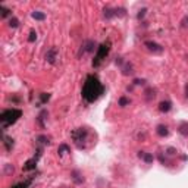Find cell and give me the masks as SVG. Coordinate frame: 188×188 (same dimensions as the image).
<instances>
[{
  "label": "cell",
  "instance_id": "cell-3",
  "mask_svg": "<svg viewBox=\"0 0 188 188\" xmlns=\"http://www.w3.org/2000/svg\"><path fill=\"white\" fill-rule=\"evenodd\" d=\"M88 129L87 128H78L75 131H72V140L78 149H85V141L88 140Z\"/></svg>",
  "mask_w": 188,
  "mask_h": 188
},
{
  "label": "cell",
  "instance_id": "cell-5",
  "mask_svg": "<svg viewBox=\"0 0 188 188\" xmlns=\"http://www.w3.org/2000/svg\"><path fill=\"white\" fill-rule=\"evenodd\" d=\"M125 15V9H112V7H106L105 9V18L110 19L113 16H123Z\"/></svg>",
  "mask_w": 188,
  "mask_h": 188
},
{
  "label": "cell",
  "instance_id": "cell-19",
  "mask_svg": "<svg viewBox=\"0 0 188 188\" xmlns=\"http://www.w3.org/2000/svg\"><path fill=\"white\" fill-rule=\"evenodd\" d=\"M37 144H43V145H46V144H49V138L44 137V135H40L38 138H37Z\"/></svg>",
  "mask_w": 188,
  "mask_h": 188
},
{
  "label": "cell",
  "instance_id": "cell-15",
  "mask_svg": "<svg viewBox=\"0 0 188 188\" xmlns=\"http://www.w3.org/2000/svg\"><path fill=\"white\" fill-rule=\"evenodd\" d=\"M3 140H5L6 150H7V151H9V150H12V147H13V140L9 138V137H6V135H3Z\"/></svg>",
  "mask_w": 188,
  "mask_h": 188
},
{
  "label": "cell",
  "instance_id": "cell-12",
  "mask_svg": "<svg viewBox=\"0 0 188 188\" xmlns=\"http://www.w3.org/2000/svg\"><path fill=\"white\" fill-rule=\"evenodd\" d=\"M138 157L144 159V162H145V163H153V160H154V157L150 154V153H144V151H140V153H138Z\"/></svg>",
  "mask_w": 188,
  "mask_h": 188
},
{
  "label": "cell",
  "instance_id": "cell-16",
  "mask_svg": "<svg viewBox=\"0 0 188 188\" xmlns=\"http://www.w3.org/2000/svg\"><path fill=\"white\" fill-rule=\"evenodd\" d=\"M33 18L35 19V21H43L46 18V15L43 13V12H34L33 13Z\"/></svg>",
  "mask_w": 188,
  "mask_h": 188
},
{
  "label": "cell",
  "instance_id": "cell-11",
  "mask_svg": "<svg viewBox=\"0 0 188 188\" xmlns=\"http://www.w3.org/2000/svg\"><path fill=\"white\" fill-rule=\"evenodd\" d=\"M178 132L184 135V137H188V122H182V123H179V127H178Z\"/></svg>",
  "mask_w": 188,
  "mask_h": 188
},
{
  "label": "cell",
  "instance_id": "cell-22",
  "mask_svg": "<svg viewBox=\"0 0 188 188\" xmlns=\"http://www.w3.org/2000/svg\"><path fill=\"white\" fill-rule=\"evenodd\" d=\"M18 25H19V21H18L16 18H12L11 21H9V27L11 28H16Z\"/></svg>",
  "mask_w": 188,
  "mask_h": 188
},
{
  "label": "cell",
  "instance_id": "cell-1",
  "mask_svg": "<svg viewBox=\"0 0 188 188\" xmlns=\"http://www.w3.org/2000/svg\"><path fill=\"white\" fill-rule=\"evenodd\" d=\"M105 93V87L96 75H88L83 87V97L85 101L93 103Z\"/></svg>",
  "mask_w": 188,
  "mask_h": 188
},
{
  "label": "cell",
  "instance_id": "cell-24",
  "mask_svg": "<svg viewBox=\"0 0 188 188\" xmlns=\"http://www.w3.org/2000/svg\"><path fill=\"white\" fill-rule=\"evenodd\" d=\"M145 12H147V9H141V11L138 12V15H137V18H138V19H143L144 15H145Z\"/></svg>",
  "mask_w": 188,
  "mask_h": 188
},
{
  "label": "cell",
  "instance_id": "cell-23",
  "mask_svg": "<svg viewBox=\"0 0 188 188\" xmlns=\"http://www.w3.org/2000/svg\"><path fill=\"white\" fill-rule=\"evenodd\" d=\"M128 103H129V99H127V97H121L119 99V106H127Z\"/></svg>",
  "mask_w": 188,
  "mask_h": 188
},
{
  "label": "cell",
  "instance_id": "cell-7",
  "mask_svg": "<svg viewBox=\"0 0 188 188\" xmlns=\"http://www.w3.org/2000/svg\"><path fill=\"white\" fill-rule=\"evenodd\" d=\"M56 59H57V49H56V47H51V49L46 53V60L49 62V63H51V65H55Z\"/></svg>",
  "mask_w": 188,
  "mask_h": 188
},
{
  "label": "cell",
  "instance_id": "cell-27",
  "mask_svg": "<svg viewBox=\"0 0 188 188\" xmlns=\"http://www.w3.org/2000/svg\"><path fill=\"white\" fill-rule=\"evenodd\" d=\"M185 96H187V97H188V85H187V87H185Z\"/></svg>",
  "mask_w": 188,
  "mask_h": 188
},
{
  "label": "cell",
  "instance_id": "cell-20",
  "mask_svg": "<svg viewBox=\"0 0 188 188\" xmlns=\"http://www.w3.org/2000/svg\"><path fill=\"white\" fill-rule=\"evenodd\" d=\"M65 151H69V147H68L66 144H62L60 147L57 149V153H59V156H62L63 153H65Z\"/></svg>",
  "mask_w": 188,
  "mask_h": 188
},
{
  "label": "cell",
  "instance_id": "cell-4",
  "mask_svg": "<svg viewBox=\"0 0 188 188\" xmlns=\"http://www.w3.org/2000/svg\"><path fill=\"white\" fill-rule=\"evenodd\" d=\"M109 51H110V43H109V41L100 44L99 47H97V53H96V56H94V59H93V66L99 68L100 65H101V62L106 59V56L109 55Z\"/></svg>",
  "mask_w": 188,
  "mask_h": 188
},
{
  "label": "cell",
  "instance_id": "cell-9",
  "mask_svg": "<svg viewBox=\"0 0 188 188\" xmlns=\"http://www.w3.org/2000/svg\"><path fill=\"white\" fill-rule=\"evenodd\" d=\"M37 160H38V157H34V159L27 160V162H25V165H24V171H33V169H35V166H37Z\"/></svg>",
  "mask_w": 188,
  "mask_h": 188
},
{
  "label": "cell",
  "instance_id": "cell-25",
  "mask_svg": "<svg viewBox=\"0 0 188 188\" xmlns=\"http://www.w3.org/2000/svg\"><path fill=\"white\" fill-rule=\"evenodd\" d=\"M49 99H50V94H41V101L43 103H46Z\"/></svg>",
  "mask_w": 188,
  "mask_h": 188
},
{
  "label": "cell",
  "instance_id": "cell-13",
  "mask_svg": "<svg viewBox=\"0 0 188 188\" xmlns=\"http://www.w3.org/2000/svg\"><path fill=\"white\" fill-rule=\"evenodd\" d=\"M172 107V103L171 101H162L160 105H159V110L160 112H169Z\"/></svg>",
  "mask_w": 188,
  "mask_h": 188
},
{
  "label": "cell",
  "instance_id": "cell-26",
  "mask_svg": "<svg viewBox=\"0 0 188 188\" xmlns=\"http://www.w3.org/2000/svg\"><path fill=\"white\" fill-rule=\"evenodd\" d=\"M182 27H188V18H184V21H182Z\"/></svg>",
  "mask_w": 188,
  "mask_h": 188
},
{
  "label": "cell",
  "instance_id": "cell-17",
  "mask_svg": "<svg viewBox=\"0 0 188 188\" xmlns=\"http://www.w3.org/2000/svg\"><path fill=\"white\" fill-rule=\"evenodd\" d=\"M31 181H33V179H27L25 182H19V184H16L15 187H12V188H28V187H29V184H31Z\"/></svg>",
  "mask_w": 188,
  "mask_h": 188
},
{
  "label": "cell",
  "instance_id": "cell-14",
  "mask_svg": "<svg viewBox=\"0 0 188 188\" xmlns=\"http://www.w3.org/2000/svg\"><path fill=\"white\" fill-rule=\"evenodd\" d=\"M169 134V131H168V128L165 127V125H159L157 127V135L159 137H166Z\"/></svg>",
  "mask_w": 188,
  "mask_h": 188
},
{
  "label": "cell",
  "instance_id": "cell-18",
  "mask_svg": "<svg viewBox=\"0 0 188 188\" xmlns=\"http://www.w3.org/2000/svg\"><path fill=\"white\" fill-rule=\"evenodd\" d=\"M0 11H2V18H6V16H9V15H11V11H9L6 6H3V5L0 6Z\"/></svg>",
  "mask_w": 188,
  "mask_h": 188
},
{
  "label": "cell",
  "instance_id": "cell-10",
  "mask_svg": "<svg viewBox=\"0 0 188 188\" xmlns=\"http://www.w3.org/2000/svg\"><path fill=\"white\" fill-rule=\"evenodd\" d=\"M71 177H72V181L75 184H83L84 182V178L81 177V173H79V171H74L71 173Z\"/></svg>",
  "mask_w": 188,
  "mask_h": 188
},
{
  "label": "cell",
  "instance_id": "cell-2",
  "mask_svg": "<svg viewBox=\"0 0 188 188\" xmlns=\"http://www.w3.org/2000/svg\"><path fill=\"white\" fill-rule=\"evenodd\" d=\"M21 116H22V112L19 110V109H7V110L2 112V115H0V121H2L3 128L6 129L9 125H13V123H15V122H16Z\"/></svg>",
  "mask_w": 188,
  "mask_h": 188
},
{
  "label": "cell",
  "instance_id": "cell-21",
  "mask_svg": "<svg viewBox=\"0 0 188 188\" xmlns=\"http://www.w3.org/2000/svg\"><path fill=\"white\" fill-rule=\"evenodd\" d=\"M35 40H37V33H35V31H31V33H29V37H28V41H29V43H34V41H35Z\"/></svg>",
  "mask_w": 188,
  "mask_h": 188
},
{
  "label": "cell",
  "instance_id": "cell-6",
  "mask_svg": "<svg viewBox=\"0 0 188 188\" xmlns=\"http://www.w3.org/2000/svg\"><path fill=\"white\" fill-rule=\"evenodd\" d=\"M94 47H96V43L88 40V41H85L83 46H81V50H79V56L84 55V53H91L94 51Z\"/></svg>",
  "mask_w": 188,
  "mask_h": 188
},
{
  "label": "cell",
  "instance_id": "cell-8",
  "mask_svg": "<svg viewBox=\"0 0 188 188\" xmlns=\"http://www.w3.org/2000/svg\"><path fill=\"white\" fill-rule=\"evenodd\" d=\"M144 46H145L149 50L154 51V53H162V51H163L162 46L157 44V43H154V41H145V43H144Z\"/></svg>",
  "mask_w": 188,
  "mask_h": 188
}]
</instances>
